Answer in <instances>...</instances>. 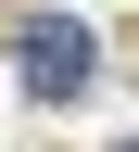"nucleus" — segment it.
I'll list each match as a JSON object with an SVG mask.
<instances>
[{
    "label": "nucleus",
    "mask_w": 139,
    "mask_h": 152,
    "mask_svg": "<svg viewBox=\"0 0 139 152\" xmlns=\"http://www.w3.org/2000/svg\"><path fill=\"white\" fill-rule=\"evenodd\" d=\"M13 64H25L38 102H76V89H89V26H76V13H25V26H13Z\"/></svg>",
    "instance_id": "nucleus-1"
},
{
    "label": "nucleus",
    "mask_w": 139,
    "mask_h": 152,
    "mask_svg": "<svg viewBox=\"0 0 139 152\" xmlns=\"http://www.w3.org/2000/svg\"><path fill=\"white\" fill-rule=\"evenodd\" d=\"M127 152H139V140H127Z\"/></svg>",
    "instance_id": "nucleus-2"
}]
</instances>
